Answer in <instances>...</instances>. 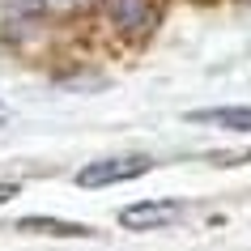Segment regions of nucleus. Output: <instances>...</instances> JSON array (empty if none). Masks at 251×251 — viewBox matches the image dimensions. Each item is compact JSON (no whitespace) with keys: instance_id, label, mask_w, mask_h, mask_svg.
<instances>
[{"instance_id":"423d86ee","label":"nucleus","mask_w":251,"mask_h":251,"mask_svg":"<svg viewBox=\"0 0 251 251\" xmlns=\"http://www.w3.org/2000/svg\"><path fill=\"white\" fill-rule=\"evenodd\" d=\"M60 85H68V90H102L106 77H60Z\"/></svg>"},{"instance_id":"f03ea898","label":"nucleus","mask_w":251,"mask_h":251,"mask_svg":"<svg viewBox=\"0 0 251 251\" xmlns=\"http://www.w3.org/2000/svg\"><path fill=\"white\" fill-rule=\"evenodd\" d=\"M102 9L111 17V26L128 39H145L158 26V13H162L158 0H102Z\"/></svg>"},{"instance_id":"39448f33","label":"nucleus","mask_w":251,"mask_h":251,"mask_svg":"<svg viewBox=\"0 0 251 251\" xmlns=\"http://www.w3.org/2000/svg\"><path fill=\"white\" fill-rule=\"evenodd\" d=\"M22 234H51V238H90L94 230L81 222H60V217H22L17 222Z\"/></svg>"},{"instance_id":"20e7f679","label":"nucleus","mask_w":251,"mask_h":251,"mask_svg":"<svg viewBox=\"0 0 251 251\" xmlns=\"http://www.w3.org/2000/svg\"><path fill=\"white\" fill-rule=\"evenodd\" d=\"M192 124H217V128H230V132H251V106H200V111H187Z\"/></svg>"},{"instance_id":"6e6552de","label":"nucleus","mask_w":251,"mask_h":251,"mask_svg":"<svg viewBox=\"0 0 251 251\" xmlns=\"http://www.w3.org/2000/svg\"><path fill=\"white\" fill-rule=\"evenodd\" d=\"M0 124H4V115H0Z\"/></svg>"},{"instance_id":"7ed1b4c3","label":"nucleus","mask_w":251,"mask_h":251,"mask_svg":"<svg viewBox=\"0 0 251 251\" xmlns=\"http://www.w3.org/2000/svg\"><path fill=\"white\" fill-rule=\"evenodd\" d=\"M183 213V200H136L128 209H119V226L124 230H162V226H175Z\"/></svg>"},{"instance_id":"0eeeda50","label":"nucleus","mask_w":251,"mask_h":251,"mask_svg":"<svg viewBox=\"0 0 251 251\" xmlns=\"http://www.w3.org/2000/svg\"><path fill=\"white\" fill-rule=\"evenodd\" d=\"M17 192H22V183H9V179H0V204L17 200Z\"/></svg>"},{"instance_id":"f257e3e1","label":"nucleus","mask_w":251,"mask_h":251,"mask_svg":"<svg viewBox=\"0 0 251 251\" xmlns=\"http://www.w3.org/2000/svg\"><path fill=\"white\" fill-rule=\"evenodd\" d=\"M145 171H153L149 153H119V158H98L85 171H77V187H111V183H128L141 179Z\"/></svg>"}]
</instances>
